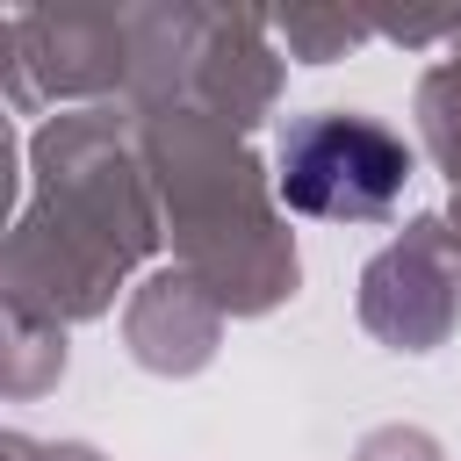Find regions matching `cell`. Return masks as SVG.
<instances>
[{
    "label": "cell",
    "instance_id": "cell-1",
    "mask_svg": "<svg viewBox=\"0 0 461 461\" xmlns=\"http://www.w3.org/2000/svg\"><path fill=\"white\" fill-rule=\"evenodd\" d=\"M403 173L411 151L360 115H303L281 137V202L303 216H382Z\"/></svg>",
    "mask_w": 461,
    "mask_h": 461
}]
</instances>
